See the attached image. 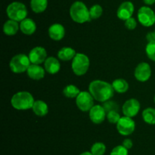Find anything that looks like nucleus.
Segmentation results:
<instances>
[{
  "label": "nucleus",
  "mask_w": 155,
  "mask_h": 155,
  "mask_svg": "<svg viewBox=\"0 0 155 155\" xmlns=\"http://www.w3.org/2000/svg\"><path fill=\"white\" fill-rule=\"evenodd\" d=\"M20 30L24 34L30 36L36 30V24L31 18H25L20 23Z\"/></svg>",
  "instance_id": "nucleus-18"
},
{
  "label": "nucleus",
  "mask_w": 155,
  "mask_h": 155,
  "mask_svg": "<svg viewBox=\"0 0 155 155\" xmlns=\"http://www.w3.org/2000/svg\"><path fill=\"white\" fill-rule=\"evenodd\" d=\"M122 145L124 146V147H125L127 149L130 150V149H131L133 146V141H132L130 138H126V139H124V141H123Z\"/></svg>",
  "instance_id": "nucleus-33"
},
{
  "label": "nucleus",
  "mask_w": 155,
  "mask_h": 155,
  "mask_svg": "<svg viewBox=\"0 0 155 155\" xmlns=\"http://www.w3.org/2000/svg\"><path fill=\"white\" fill-rule=\"evenodd\" d=\"M103 106H104V108L105 109L106 112H107L111 110L118 111V105L114 101H110V100H108V101L104 102Z\"/></svg>",
  "instance_id": "nucleus-32"
},
{
  "label": "nucleus",
  "mask_w": 155,
  "mask_h": 155,
  "mask_svg": "<svg viewBox=\"0 0 155 155\" xmlns=\"http://www.w3.org/2000/svg\"><path fill=\"white\" fill-rule=\"evenodd\" d=\"M143 2L146 5H153L155 3V0H143Z\"/></svg>",
  "instance_id": "nucleus-35"
},
{
  "label": "nucleus",
  "mask_w": 155,
  "mask_h": 155,
  "mask_svg": "<svg viewBox=\"0 0 155 155\" xmlns=\"http://www.w3.org/2000/svg\"><path fill=\"white\" fill-rule=\"evenodd\" d=\"M154 103H155V96H154Z\"/></svg>",
  "instance_id": "nucleus-37"
},
{
  "label": "nucleus",
  "mask_w": 155,
  "mask_h": 155,
  "mask_svg": "<svg viewBox=\"0 0 155 155\" xmlns=\"http://www.w3.org/2000/svg\"><path fill=\"white\" fill-rule=\"evenodd\" d=\"M108 122L111 124H117L120 119L121 118L119 112L117 110H111L107 112V116H106Z\"/></svg>",
  "instance_id": "nucleus-29"
},
{
  "label": "nucleus",
  "mask_w": 155,
  "mask_h": 155,
  "mask_svg": "<svg viewBox=\"0 0 155 155\" xmlns=\"http://www.w3.org/2000/svg\"><path fill=\"white\" fill-rule=\"evenodd\" d=\"M6 13L9 19L21 22L27 18V9L25 5L19 2H14L9 4L6 9Z\"/></svg>",
  "instance_id": "nucleus-6"
},
{
  "label": "nucleus",
  "mask_w": 155,
  "mask_h": 155,
  "mask_svg": "<svg viewBox=\"0 0 155 155\" xmlns=\"http://www.w3.org/2000/svg\"><path fill=\"white\" fill-rule=\"evenodd\" d=\"M94 97L89 91H81L76 98V104L83 112H89L94 106Z\"/></svg>",
  "instance_id": "nucleus-8"
},
{
  "label": "nucleus",
  "mask_w": 155,
  "mask_h": 155,
  "mask_svg": "<svg viewBox=\"0 0 155 155\" xmlns=\"http://www.w3.org/2000/svg\"><path fill=\"white\" fill-rule=\"evenodd\" d=\"M124 25H125L127 29H128L130 30H135L136 28V27H137V22H136V19L132 17V18L126 20L125 23H124Z\"/></svg>",
  "instance_id": "nucleus-31"
},
{
  "label": "nucleus",
  "mask_w": 155,
  "mask_h": 155,
  "mask_svg": "<svg viewBox=\"0 0 155 155\" xmlns=\"http://www.w3.org/2000/svg\"><path fill=\"white\" fill-rule=\"evenodd\" d=\"M20 30V24L14 20H8L3 25V32L7 36H14Z\"/></svg>",
  "instance_id": "nucleus-20"
},
{
  "label": "nucleus",
  "mask_w": 155,
  "mask_h": 155,
  "mask_svg": "<svg viewBox=\"0 0 155 155\" xmlns=\"http://www.w3.org/2000/svg\"><path fill=\"white\" fill-rule=\"evenodd\" d=\"M89 91L95 100L101 103L110 100L115 92L111 84L101 80L91 81L89 85Z\"/></svg>",
  "instance_id": "nucleus-1"
},
{
  "label": "nucleus",
  "mask_w": 155,
  "mask_h": 155,
  "mask_svg": "<svg viewBox=\"0 0 155 155\" xmlns=\"http://www.w3.org/2000/svg\"><path fill=\"white\" fill-rule=\"evenodd\" d=\"M117 129L119 134L124 136H127L134 132L136 129V122L132 118L128 116H121L117 123Z\"/></svg>",
  "instance_id": "nucleus-9"
},
{
  "label": "nucleus",
  "mask_w": 155,
  "mask_h": 155,
  "mask_svg": "<svg viewBox=\"0 0 155 155\" xmlns=\"http://www.w3.org/2000/svg\"><path fill=\"white\" fill-rule=\"evenodd\" d=\"M112 86L115 92L118 94H124L129 90V83L124 78H117L112 82Z\"/></svg>",
  "instance_id": "nucleus-22"
},
{
  "label": "nucleus",
  "mask_w": 155,
  "mask_h": 155,
  "mask_svg": "<svg viewBox=\"0 0 155 155\" xmlns=\"http://www.w3.org/2000/svg\"><path fill=\"white\" fill-rule=\"evenodd\" d=\"M89 116L94 124H101L107 116V112L101 105H94L89 111Z\"/></svg>",
  "instance_id": "nucleus-12"
},
{
  "label": "nucleus",
  "mask_w": 155,
  "mask_h": 155,
  "mask_svg": "<svg viewBox=\"0 0 155 155\" xmlns=\"http://www.w3.org/2000/svg\"><path fill=\"white\" fill-rule=\"evenodd\" d=\"M48 6V0H30L32 11L36 14L45 12Z\"/></svg>",
  "instance_id": "nucleus-23"
},
{
  "label": "nucleus",
  "mask_w": 155,
  "mask_h": 155,
  "mask_svg": "<svg viewBox=\"0 0 155 155\" xmlns=\"http://www.w3.org/2000/svg\"><path fill=\"white\" fill-rule=\"evenodd\" d=\"M102 14L103 9L100 5L95 4L89 9V15H90L91 20L98 19L102 15Z\"/></svg>",
  "instance_id": "nucleus-27"
},
{
  "label": "nucleus",
  "mask_w": 155,
  "mask_h": 155,
  "mask_svg": "<svg viewBox=\"0 0 155 155\" xmlns=\"http://www.w3.org/2000/svg\"><path fill=\"white\" fill-rule=\"evenodd\" d=\"M81 92L80 88L74 84H68L63 89V94L68 98H77Z\"/></svg>",
  "instance_id": "nucleus-25"
},
{
  "label": "nucleus",
  "mask_w": 155,
  "mask_h": 155,
  "mask_svg": "<svg viewBox=\"0 0 155 155\" xmlns=\"http://www.w3.org/2000/svg\"><path fill=\"white\" fill-rule=\"evenodd\" d=\"M142 119L144 122L148 125H155V109L148 107L142 112Z\"/></svg>",
  "instance_id": "nucleus-24"
},
{
  "label": "nucleus",
  "mask_w": 155,
  "mask_h": 155,
  "mask_svg": "<svg viewBox=\"0 0 155 155\" xmlns=\"http://www.w3.org/2000/svg\"><path fill=\"white\" fill-rule=\"evenodd\" d=\"M146 39L148 42H151V41H155V30L153 32H149V33L147 34Z\"/></svg>",
  "instance_id": "nucleus-34"
},
{
  "label": "nucleus",
  "mask_w": 155,
  "mask_h": 155,
  "mask_svg": "<svg viewBox=\"0 0 155 155\" xmlns=\"http://www.w3.org/2000/svg\"><path fill=\"white\" fill-rule=\"evenodd\" d=\"M145 53L151 60L155 62V41H151L145 46Z\"/></svg>",
  "instance_id": "nucleus-28"
},
{
  "label": "nucleus",
  "mask_w": 155,
  "mask_h": 155,
  "mask_svg": "<svg viewBox=\"0 0 155 155\" xmlns=\"http://www.w3.org/2000/svg\"><path fill=\"white\" fill-rule=\"evenodd\" d=\"M70 16L74 22L79 24H83L91 21L89 9H88L87 6L83 2L80 1H77L71 5Z\"/></svg>",
  "instance_id": "nucleus-3"
},
{
  "label": "nucleus",
  "mask_w": 155,
  "mask_h": 155,
  "mask_svg": "<svg viewBox=\"0 0 155 155\" xmlns=\"http://www.w3.org/2000/svg\"><path fill=\"white\" fill-rule=\"evenodd\" d=\"M33 112H34L35 115L38 116H45L48 112V106L45 101L41 100H35L33 106L32 107Z\"/></svg>",
  "instance_id": "nucleus-19"
},
{
  "label": "nucleus",
  "mask_w": 155,
  "mask_h": 155,
  "mask_svg": "<svg viewBox=\"0 0 155 155\" xmlns=\"http://www.w3.org/2000/svg\"><path fill=\"white\" fill-rule=\"evenodd\" d=\"M134 12V5L131 2H124L118 8L117 15L118 18L125 21L126 20L132 18Z\"/></svg>",
  "instance_id": "nucleus-14"
},
{
  "label": "nucleus",
  "mask_w": 155,
  "mask_h": 155,
  "mask_svg": "<svg viewBox=\"0 0 155 155\" xmlns=\"http://www.w3.org/2000/svg\"><path fill=\"white\" fill-rule=\"evenodd\" d=\"M128 149L123 145H117L112 149L110 155H128Z\"/></svg>",
  "instance_id": "nucleus-30"
},
{
  "label": "nucleus",
  "mask_w": 155,
  "mask_h": 155,
  "mask_svg": "<svg viewBox=\"0 0 155 155\" xmlns=\"http://www.w3.org/2000/svg\"><path fill=\"white\" fill-rule=\"evenodd\" d=\"M29 59H30L31 64L40 65L45 62L47 59V52L44 47L36 46L33 47L29 53Z\"/></svg>",
  "instance_id": "nucleus-13"
},
{
  "label": "nucleus",
  "mask_w": 155,
  "mask_h": 155,
  "mask_svg": "<svg viewBox=\"0 0 155 155\" xmlns=\"http://www.w3.org/2000/svg\"><path fill=\"white\" fill-rule=\"evenodd\" d=\"M138 20L142 26L151 27L155 23V12L148 6H142L138 11Z\"/></svg>",
  "instance_id": "nucleus-7"
},
{
  "label": "nucleus",
  "mask_w": 155,
  "mask_h": 155,
  "mask_svg": "<svg viewBox=\"0 0 155 155\" xmlns=\"http://www.w3.org/2000/svg\"><path fill=\"white\" fill-rule=\"evenodd\" d=\"M134 76L137 81L145 82L150 79L151 76V68L147 62H140L138 64L134 71Z\"/></svg>",
  "instance_id": "nucleus-11"
},
{
  "label": "nucleus",
  "mask_w": 155,
  "mask_h": 155,
  "mask_svg": "<svg viewBox=\"0 0 155 155\" xmlns=\"http://www.w3.org/2000/svg\"><path fill=\"white\" fill-rule=\"evenodd\" d=\"M80 155H93V154L91 153V151H85V152H83L82 153H80Z\"/></svg>",
  "instance_id": "nucleus-36"
},
{
  "label": "nucleus",
  "mask_w": 155,
  "mask_h": 155,
  "mask_svg": "<svg viewBox=\"0 0 155 155\" xmlns=\"http://www.w3.org/2000/svg\"><path fill=\"white\" fill-rule=\"evenodd\" d=\"M35 100L28 91H19L12 96L11 104L17 110H27L32 109Z\"/></svg>",
  "instance_id": "nucleus-2"
},
{
  "label": "nucleus",
  "mask_w": 155,
  "mask_h": 155,
  "mask_svg": "<svg viewBox=\"0 0 155 155\" xmlns=\"http://www.w3.org/2000/svg\"><path fill=\"white\" fill-rule=\"evenodd\" d=\"M44 68L45 71L50 74H55L61 70V63L59 59L53 56H49L44 62Z\"/></svg>",
  "instance_id": "nucleus-17"
},
{
  "label": "nucleus",
  "mask_w": 155,
  "mask_h": 155,
  "mask_svg": "<svg viewBox=\"0 0 155 155\" xmlns=\"http://www.w3.org/2000/svg\"><path fill=\"white\" fill-rule=\"evenodd\" d=\"M90 65V60L86 54L77 53L73 59L71 63V68L73 72L77 76H83L88 71Z\"/></svg>",
  "instance_id": "nucleus-5"
},
{
  "label": "nucleus",
  "mask_w": 155,
  "mask_h": 155,
  "mask_svg": "<svg viewBox=\"0 0 155 155\" xmlns=\"http://www.w3.org/2000/svg\"><path fill=\"white\" fill-rule=\"evenodd\" d=\"M91 153L93 155H104L106 151V146L102 142H95L91 147Z\"/></svg>",
  "instance_id": "nucleus-26"
},
{
  "label": "nucleus",
  "mask_w": 155,
  "mask_h": 155,
  "mask_svg": "<svg viewBox=\"0 0 155 155\" xmlns=\"http://www.w3.org/2000/svg\"><path fill=\"white\" fill-rule=\"evenodd\" d=\"M31 65L29 56L24 53L15 55L12 58L9 62V67L12 72L15 74H21L27 71L29 66Z\"/></svg>",
  "instance_id": "nucleus-4"
},
{
  "label": "nucleus",
  "mask_w": 155,
  "mask_h": 155,
  "mask_svg": "<svg viewBox=\"0 0 155 155\" xmlns=\"http://www.w3.org/2000/svg\"><path fill=\"white\" fill-rule=\"evenodd\" d=\"M77 55L75 50L70 46L62 47L58 52V59L61 61H70L73 60L75 56Z\"/></svg>",
  "instance_id": "nucleus-21"
},
{
  "label": "nucleus",
  "mask_w": 155,
  "mask_h": 155,
  "mask_svg": "<svg viewBox=\"0 0 155 155\" xmlns=\"http://www.w3.org/2000/svg\"><path fill=\"white\" fill-rule=\"evenodd\" d=\"M27 74L30 79L39 81L45 77V70L41 65L31 64L27 69Z\"/></svg>",
  "instance_id": "nucleus-16"
},
{
  "label": "nucleus",
  "mask_w": 155,
  "mask_h": 155,
  "mask_svg": "<svg viewBox=\"0 0 155 155\" xmlns=\"http://www.w3.org/2000/svg\"><path fill=\"white\" fill-rule=\"evenodd\" d=\"M48 36L54 41H59L65 36V28L62 24L55 23L51 24L48 30Z\"/></svg>",
  "instance_id": "nucleus-15"
},
{
  "label": "nucleus",
  "mask_w": 155,
  "mask_h": 155,
  "mask_svg": "<svg viewBox=\"0 0 155 155\" xmlns=\"http://www.w3.org/2000/svg\"><path fill=\"white\" fill-rule=\"evenodd\" d=\"M141 105L137 99L131 98L127 100L122 106V112L125 116L133 118L137 115L140 110Z\"/></svg>",
  "instance_id": "nucleus-10"
}]
</instances>
